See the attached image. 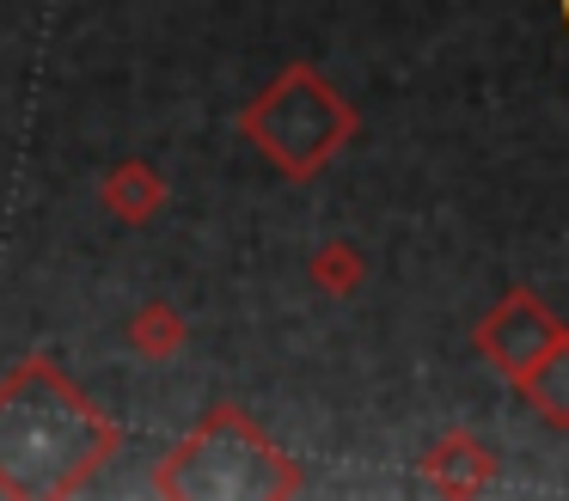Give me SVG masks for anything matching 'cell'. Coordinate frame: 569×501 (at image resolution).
<instances>
[{
	"label": "cell",
	"instance_id": "obj_1",
	"mask_svg": "<svg viewBox=\"0 0 569 501\" xmlns=\"http://www.w3.org/2000/svg\"><path fill=\"white\" fill-rule=\"evenodd\" d=\"M563 337H569V330L557 324V318L545 312L539 300L515 293V300H508L502 312L490 318V330H483V349H490V354H496V361H502L515 379H527L532 367H539V361H545V354H551Z\"/></svg>",
	"mask_w": 569,
	"mask_h": 501
},
{
	"label": "cell",
	"instance_id": "obj_2",
	"mask_svg": "<svg viewBox=\"0 0 569 501\" xmlns=\"http://www.w3.org/2000/svg\"><path fill=\"white\" fill-rule=\"evenodd\" d=\"M520 385H527V398H532V403H539L545 422L569 428V337L557 342V349L545 354V361L532 367V373L520 379Z\"/></svg>",
	"mask_w": 569,
	"mask_h": 501
}]
</instances>
